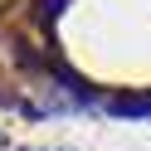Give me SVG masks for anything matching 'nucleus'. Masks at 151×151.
<instances>
[{
  "label": "nucleus",
  "instance_id": "2",
  "mask_svg": "<svg viewBox=\"0 0 151 151\" xmlns=\"http://www.w3.org/2000/svg\"><path fill=\"white\" fill-rule=\"evenodd\" d=\"M107 112L122 122H151V88H132V93H112Z\"/></svg>",
  "mask_w": 151,
  "mask_h": 151
},
{
  "label": "nucleus",
  "instance_id": "4",
  "mask_svg": "<svg viewBox=\"0 0 151 151\" xmlns=\"http://www.w3.org/2000/svg\"><path fill=\"white\" fill-rule=\"evenodd\" d=\"M20 102H24V98H15V93H5V88H0V107H20Z\"/></svg>",
  "mask_w": 151,
  "mask_h": 151
},
{
  "label": "nucleus",
  "instance_id": "1",
  "mask_svg": "<svg viewBox=\"0 0 151 151\" xmlns=\"http://www.w3.org/2000/svg\"><path fill=\"white\" fill-rule=\"evenodd\" d=\"M10 59L20 73H39V78H54L63 68V54H59V39H44V44H29V39H10Z\"/></svg>",
  "mask_w": 151,
  "mask_h": 151
},
{
  "label": "nucleus",
  "instance_id": "3",
  "mask_svg": "<svg viewBox=\"0 0 151 151\" xmlns=\"http://www.w3.org/2000/svg\"><path fill=\"white\" fill-rule=\"evenodd\" d=\"M68 5H73V0H34V24L54 39V24H59V15L68 10Z\"/></svg>",
  "mask_w": 151,
  "mask_h": 151
}]
</instances>
